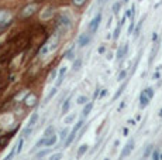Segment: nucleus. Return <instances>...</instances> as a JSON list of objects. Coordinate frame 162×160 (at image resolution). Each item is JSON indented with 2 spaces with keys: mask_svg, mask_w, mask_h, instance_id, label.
I'll return each mask as SVG.
<instances>
[{
  "mask_svg": "<svg viewBox=\"0 0 162 160\" xmlns=\"http://www.w3.org/2000/svg\"><path fill=\"white\" fill-rule=\"evenodd\" d=\"M51 10H52V7L45 9V13H42V14H41V17H42V19H49V17L52 16V11H51Z\"/></svg>",
  "mask_w": 162,
  "mask_h": 160,
  "instance_id": "18",
  "label": "nucleus"
},
{
  "mask_svg": "<svg viewBox=\"0 0 162 160\" xmlns=\"http://www.w3.org/2000/svg\"><path fill=\"white\" fill-rule=\"evenodd\" d=\"M125 78V71H121L120 74H119V81H123Z\"/></svg>",
  "mask_w": 162,
  "mask_h": 160,
  "instance_id": "40",
  "label": "nucleus"
},
{
  "mask_svg": "<svg viewBox=\"0 0 162 160\" xmlns=\"http://www.w3.org/2000/svg\"><path fill=\"white\" fill-rule=\"evenodd\" d=\"M157 39H158V36H157V33H154V34H152V41H155Z\"/></svg>",
  "mask_w": 162,
  "mask_h": 160,
  "instance_id": "45",
  "label": "nucleus"
},
{
  "mask_svg": "<svg viewBox=\"0 0 162 160\" xmlns=\"http://www.w3.org/2000/svg\"><path fill=\"white\" fill-rule=\"evenodd\" d=\"M104 160H110V159H104Z\"/></svg>",
  "mask_w": 162,
  "mask_h": 160,
  "instance_id": "49",
  "label": "nucleus"
},
{
  "mask_svg": "<svg viewBox=\"0 0 162 160\" xmlns=\"http://www.w3.org/2000/svg\"><path fill=\"white\" fill-rule=\"evenodd\" d=\"M89 41H90V34H89V33L82 34L81 37H79V47H85V45H87Z\"/></svg>",
  "mask_w": 162,
  "mask_h": 160,
  "instance_id": "8",
  "label": "nucleus"
},
{
  "mask_svg": "<svg viewBox=\"0 0 162 160\" xmlns=\"http://www.w3.org/2000/svg\"><path fill=\"white\" fill-rule=\"evenodd\" d=\"M127 45H128V44H124V45H121V47L119 48V51H117V58H119V61L123 60V57L125 55V52H127Z\"/></svg>",
  "mask_w": 162,
  "mask_h": 160,
  "instance_id": "10",
  "label": "nucleus"
},
{
  "mask_svg": "<svg viewBox=\"0 0 162 160\" xmlns=\"http://www.w3.org/2000/svg\"><path fill=\"white\" fill-rule=\"evenodd\" d=\"M55 94H56V88H52V89H51V92H49V94L47 95V98H45V104H47L48 101H51V99H52V96H55Z\"/></svg>",
  "mask_w": 162,
  "mask_h": 160,
  "instance_id": "21",
  "label": "nucleus"
},
{
  "mask_svg": "<svg viewBox=\"0 0 162 160\" xmlns=\"http://www.w3.org/2000/svg\"><path fill=\"white\" fill-rule=\"evenodd\" d=\"M81 65H82V60H81V58H78V60L73 62V70H75V71H78V70L81 68Z\"/></svg>",
  "mask_w": 162,
  "mask_h": 160,
  "instance_id": "26",
  "label": "nucleus"
},
{
  "mask_svg": "<svg viewBox=\"0 0 162 160\" xmlns=\"http://www.w3.org/2000/svg\"><path fill=\"white\" fill-rule=\"evenodd\" d=\"M73 119H75V114H73V115H71V116H68V118H65V123H71Z\"/></svg>",
  "mask_w": 162,
  "mask_h": 160,
  "instance_id": "38",
  "label": "nucleus"
},
{
  "mask_svg": "<svg viewBox=\"0 0 162 160\" xmlns=\"http://www.w3.org/2000/svg\"><path fill=\"white\" fill-rule=\"evenodd\" d=\"M37 120H38V114L35 112V114H33V115H31V118H30V122H28V127H33V126L37 123Z\"/></svg>",
  "mask_w": 162,
  "mask_h": 160,
  "instance_id": "14",
  "label": "nucleus"
},
{
  "mask_svg": "<svg viewBox=\"0 0 162 160\" xmlns=\"http://www.w3.org/2000/svg\"><path fill=\"white\" fill-rule=\"evenodd\" d=\"M44 137H45V136H44ZM55 143H56V136H55L54 133L49 135V136H47V137L44 139V146H48V147H49V146H54Z\"/></svg>",
  "mask_w": 162,
  "mask_h": 160,
  "instance_id": "6",
  "label": "nucleus"
},
{
  "mask_svg": "<svg viewBox=\"0 0 162 160\" xmlns=\"http://www.w3.org/2000/svg\"><path fill=\"white\" fill-rule=\"evenodd\" d=\"M10 20V13L6 10H0V26H3L4 23H9Z\"/></svg>",
  "mask_w": 162,
  "mask_h": 160,
  "instance_id": "7",
  "label": "nucleus"
},
{
  "mask_svg": "<svg viewBox=\"0 0 162 160\" xmlns=\"http://www.w3.org/2000/svg\"><path fill=\"white\" fill-rule=\"evenodd\" d=\"M132 31H134V21H131V24L128 27V34H132Z\"/></svg>",
  "mask_w": 162,
  "mask_h": 160,
  "instance_id": "39",
  "label": "nucleus"
},
{
  "mask_svg": "<svg viewBox=\"0 0 162 160\" xmlns=\"http://www.w3.org/2000/svg\"><path fill=\"white\" fill-rule=\"evenodd\" d=\"M10 137H11L10 135H4V136H1V137H0V149H3V147L9 143Z\"/></svg>",
  "mask_w": 162,
  "mask_h": 160,
  "instance_id": "12",
  "label": "nucleus"
},
{
  "mask_svg": "<svg viewBox=\"0 0 162 160\" xmlns=\"http://www.w3.org/2000/svg\"><path fill=\"white\" fill-rule=\"evenodd\" d=\"M72 3H73L76 7H81V6H83V4L86 3V0H72Z\"/></svg>",
  "mask_w": 162,
  "mask_h": 160,
  "instance_id": "29",
  "label": "nucleus"
},
{
  "mask_svg": "<svg viewBox=\"0 0 162 160\" xmlns=\"http://www.w3.org/2000/svg\"><path fill=\"white\" fill-rule=\"evenodd\" d=\"M125 85H127V82H124V84H123L121 86H120V89H119V91L116 92V95L113 96V99H117V98H119V96L121 95V94H123V91H124V88H125Z\"/></svg>",
  "mask_w": 162,
  "mask_h": 160,
  "instance_id": "23",
  "label": "nucleus"
},
{
  "mask_svg": "<svg viewBox=\"0 0 162 160\" xmlns=\"http://www.w3.org/2000/svg\"><path fill=\"white\" fill-rule=\"evenodd\" d=\"M92 108H93V104L92 102H89V104H86V106L83 108V116H87L89 114H90V111H92Z\"/></svg>",
  "mask_w": 162,
  "mask_h": 160,
  "instance_id": "15",
  "label": "nucleus"
},
{
  "mask_svg": "<svg viewBox=\"0 0 162 160\" xmlns=\"http://www.w3.org/2000/svg\"><path fill=\"white\" fill-rule=\"evenodd\" d=\"M65 74H66V67H62L61 71H59V77H58V80H56V85H61V84H62V80H64Z\"/></svg>",
  "mask_w": 162,
  "mask_h": 160,
  "instance_id": "11",
  "label": "nucleus"
},
{
  "mask_svg": "<svg viewBox=\"0 0 162 160\" xmlns=\"http://www.w3.org/2000/svg\"><path fill=\"white\" fill-rule=\"evenodd\" d=\"M134 11H135V7L132 6V7H131L130 10H127V14H125L127 17H130V19H131V21H134V14H135Z\"/></svg>",
  "mask_w": 162,
  "mask_h": 160,
  "instance_id": "20",
  "label": "nucleus"
},
{
  "mask_svg": "<svg viewBox=\"0 0 162 160\" xmlns=\"http://www.w3.org/2000/svg\"><path fill=\"white\" fill-rule=\"evenodd\" d=\"M152 157H154V160H159V155H158V152H157V150L154 152V155H152Z\"/></svg>",
  "mask_w": 162,
  "mask_h": 160,
  "instance_id": "41",
  "label": "nucleus"
},
{
  "mask_svg": "<svg viewBox=\"0 0 162 160\" xmlns=\"http://www.w3.org/2000/svg\"><path fill=\"white\" fill-rule=\"evenodd\" d=\"M14 155H16V149H13V150H11V152H10V153H9L7 156H6V159H4V160H11Z\"/></svg>",
  "mask_w": 162,
  "mask_h": 160,
  "instance_id": "35",
  "label": "nucleus"
},
{
  "mask_svg": "<svg viewBox=\"0 0 162 160\" xmlns=\"http://www.w3.org/2000/svg\"><path fill=\"white\" fill-rule=\"evenodd\" d=\"M52 133H54V127H52V126H49V127H48V129L45 130V133H44V136L47 137V136H49V135H52Z\"/></svg>",
  "mask_w": 162,
  "mask_h": 160,
  "instance_id": "32",
  "label": "nucleus"
},
{
  "mask_svg": "<svg viewBox=\"0 0 162 160\" xmlns=\"http://www.w3.org/2000/svg\"><path fill=\"white\" fill-rule=\"evenodd\" d=\"M120 9H121V3H120V1L114 3V6H113V13H114V14H119V13H120Z\"/></svg>",
  "mask_w": 162,
  "mask_h": 160,
  "instance_id": "22",
  "label": "nucleus"
},
{
  "mask_svg": "<svg viewBox=\"0 0 162 160\" xmlns=\"http://www.w3.org/2000/svg\"><path fill=\"white\" fill-rule=\"evenodd\" d=\"M104 1H106V0H99V3H100V4H103Z\"/></svg>",
  "mask_w": 162,
  "mask_h": 160,
  "instance_id": "46",
  "label": "nucleus"
},
{
  "mask_svg": "<svg viewBox=\"0 0 162 160\" xmlns=\"http://www.w3.org/2000/svg\"><path fill=\"white\" fill-rule=\"evenodd\" d=\"M159 116H162V109H161V111H159Z\"/></svg>",
  "mask_w": 162,
  "mask_h": 160,
  "instance_id": "47",
  "label": "nucleus"
},
{
  "mask_svg": "<svg viewBox=\"0 0 162 160\" xmlns=\"http://www.w3.org/2000/svg\"><path fill=\"white\" fill-rule=\"evenodd\" d=\"M66 137H68V129L64 127V129L61 130V139L64 140V139H66Z\"/></svg>",
  "mask_w": 162,
  "mask_h": 160,
  "instance_id": "30",
  "label": "nucleus"
},
{
  "mask_svg": "<svg viewBox=\"0 0 162 160\" xmlns=\"http://www.w3.org/2000/svg\"><path fill=\"white\" fill-rule=\"evenodd\" d=\"M31 130H33V127H28V126H27V127L23 130V137H28V135L31 133Z\"/></svg>",
  "mask_w": 162,
  "mask_h": 160,
  "instance_id": "28",
  "label": "nucleus"
},
{
  "mask_svg": "<svg viewBox=\"0 0 162 160\" xmlns=\"http://www.w3.org/2000/svg\"><path fill=\"white\" fill-rule=\"evenodd\" d=\"M23 143H24V139H20V140L17 142V145H16V155H18V153L21 152V149H23Z\"/></svg>",
  "mask_w": 162,
  "mask_h": 160,
  "instance_id": "19",
  "label": "nucleus"
},
{
  "mask_svg": "<svg viewBox=\"0 0 162 160\" xmlns=\"http://www.w3.org/2000/svg\"><path fill=\"white\" fill-rule=\"evenodd\" d=\"M48 153H49V150H48V149H47V150H42V152H40V153L37 155V159H42V157H44L45 155H48Z\"/></svg>",
  "mask_w": 162,
  "mask_h": 160,
  "instance_id": "33",
  "label": "nucleus"
},
{
  "mask_svg": "<svg viewBox=\"0 0 162 160\" xmlns=\"http://www.w3.org/2000/svg\"><path fill=\"white\" fill-rule=\"evenodd\" d=\"M61 159H62V155H61V153H56V155H54L49 160H61Z\"/></svg>",
  "mask_w": 162,
  "mask_h": 160,
  "instance_id": "37",
  "label": "nucleus"
},
{
  "mask_svg": "<svg viewBox=\"0 0 162 160\" xmlns=\"http://www.w3.org/2000/svg\"><path fill=\"white\" fill-rule=\"evenodd\" d=\"M65 58H68V60H72V58H73V50H69V51L65 54Z\"/></svg>",
  "mask_w": 162,
  "mask_h": 160,
  "instance_id": "34",
  "label": "nucleus"
},
{
  "mask_svg": "<svg viewBox=\"0 0 162 160\" xmlns=\"http://www.w3.org/2000/svg\"><path fill=\"white\" fill-rule=\"evenodd\" d=\"M71 20L66 17V16H59L58 17V27H59V31L61 33H65L71 29Z\"/></svg>",
  "mask_w": 162,
  "mask_h": 160,
  "instance_id": "1",
  "label": "nucleus"
},
{
  "mask_svg": "<svg viewBox=\"0 0 162 160\" xmlns=\"http://www.w3.org/2000/svg\"><path fill=\"white\" fill-rule=\"evenodd\" d=\"M76 133H78V132H75V130H72V132H71V135H69V136L66 137V142H65V146H69V145H71V143L73 142V139H75V136H76Z\"/></svg>",
  "mask_w": 162,
  "mask_h": 160,
  "instance_id": "13",
  "label": "nucleus"
},
{
  "mask_svg": "<svg viewBox=\"0 0 162 160\" xmlns=\"http://www.w3.org/2000/svg\"><path fill=\"white\" fill-rule=\"evenodd\" d=\"M134 149V139H131V140H128L127 142V145L124 146V149H123L121 155H120V160L124 159V157H127L130 153H131V150Z\"/></svg>",
  "mask_w": 162,
  "mask_h": 160,
  "instance_id": "3",
  "label": "nucleus"
},
{
  "mask_svg": "<svg viewBox=\"0 0 162 160\" xmlns=\"http://www.w3.org/2000/svg\"><path fill=\"white\" fill-rule=\"evenodd\" d=\"M69 106H71V99L68 98V99L64 102V105H62V114H66V112L69 111Z\"/></svg>",
  "mask_w": 162,
  "mask_h": 160,
  "instance_id": "16",
  "label": "nucleus"
},
{
  "mask_svg": "<svg viewBox=\"0 0 162 160\" xmlns=\"http://www.w3.org/2000/svg\"><path fill=\"white\" fill-rule=\"evenodd\" d=\"M55 75H56V71H52V72H51V75H49V78H51V80H54V78H55Z\"/></svg>",
  "mask_w": 162,
  "mask_h": 160,
  "instance_id": "42",
  "label": "nucleus"
},
{
  "mask_svg": "<svg viewBox=\"0 0 162 160\" xmlns=\"http://www.w3.org/2000/svg\"><path fill=\"white\" fill-rule=\"evenodd\" d=\"M161 159H162V155H161Z\"/></svg>",
  "mask_w": 162,
  "mask_h": 160,
  "instance_id": "50",
  "label": "nucleus"
},
{
  "mask_svg": "<svg viewBox=\"0 0 162 160\" xmlns=\"http://www.w3.org/2000/svg\"><path fill=\"white\" fill-rule=\"evenodd\" d=\"M87 147H89L87 145H82L81 147H79V150H78V157H82V156L87 152Z\"/></svg>",
  "mask_w": 162,
  "mask_h": 160,
  "instance_id": "17",
  "label": "nucleus"
},
{
  "mask_svg": "<svg viewBox=\"0 0 162 160\" xmlns=\"http://www.w3.org/2000/svg\"><path fill=\"white\" fill-rule=\"evenodd\" d=\"M148 104H150V98H148V96L144 94V91H142L141 95H140V106H141V108H145Z\"/></svg>",
  "mask_w": 162,
  "mask_h": 160,
  "instance_id": "9",
  "label": "nucleus"
},
{
  "mask_svg": "<svg viewBox=\"0 0 162 160\" xmlns=\"http://www.w3.org/2000/svg\"><path fill=\"white\" fill-rule=\"evenodd\" d=\"M120 30H121V26L119 24V26L116 27V30H114V34H113V39H114V40L119 39V36H120Z\"/></svg>",
  "mask_w": 162,
  "mask_h": 160,
  "instance_id": "27",
  "label": "nucleus"
},
{
  "mask_svg": "<svg viewBox=\"0 0 162 160\" xmlns=\"http://www.w3.org/2000/svg\"><path fill=\"white\" fill-rule=\"evenodd\" d=\"M151 150H152V146H151V145H148V146H147V149H145V153H144V157H147V156H148V155L151 153Z\"/></svg>",
  "mask_w": 162,
  "mask_h": 160,
  "instance_id": "36",
  "label": "nucleus"
},
{
  "mask_svg": "<svg viewBox=\"0 0 162 160\" xmlns=\"http://www.w3.org/2000/svg\"><path fill=\"white\" fill-rule=\"evenodd\" d=\"M100 20H102V14L99 13V14H97V16H96V17H94V19L89 23V31H90V33H94V31L99 29Z\"/></svg>",
  "mask_w": 162,
  "mask_h": 160,
  "instance_id": "4",
  "label": "nucleus"
},
{
  "mask_svg": "<svg viewBox=\"0 0 162 160\" xmlns=\"http://www.w3.org/2000/svg\"><path fill=\"white\" fill-rule=\"evenodd\" d=\"M99 94H100V89H96V92H94V98H97Z\"/></svg>",
  "mask_w": 162,
  "mask_h": 160,
  "instance_id": "44",
  "label": "nucleus"
},
{
  "mask_svg": "<svg viewBox=\"0 0 162 160\" xmlns=\"http://www.w3.org/2000/svg\"><path fill=\"white\" fill-rule=\"evenodd\" d=\"M106 94H107V91H106V89H102V92H100L99 95H100V96H104Z\"/></svg>",
  "mask_w": 162,
  "mask_h": 160,
  "instance_id": "43",
  "label": "nucleus"
},
{
  "mask_svg": "<svg viewBox=\"0 0 162 160\" xmlns=\"http://www.w3.org/2000/svg\"><path fill=\"white\" fill-rule=\"evenodd\" d=\"M48 52H49L48 44H44V45L41 47V50H40V55H45V54H48Z\"/></svg>",
  "mask_w": 162,
  "mask_h": 160,
  "instance_id": "24",
  "label": "nucleus"
},
{
  "mask_svg": "<svg viewBox=\"0 0 162 160\" xmlns=\"http://www.w3.org/2000/svg\"><path fill=\"white\" fill-rule=\"evenodd\" d=\"M144 94H145V95H147L150 99H151V98L154 96V89H152V88H147V89L144 91Z\"/></svg>",
  "mask_w": 162,
  "mask_h": 160,
  "instance_id": "25",
  "label": "nucleus"
},
{
  "mask_svg": "<svg viewBox=\"0 0 162 160\" xmlns=\"http://www.w3.org/2000/svg\"><path fill=\"white\" fill-rule=\"evenodd\" d=\"M37 9H38V4L37 3H31V4L26 6L23 9V11H21V17H30V16H33L37 11Z\"/></svg>",
  "mask_w": 162,
  "mask_h": 160,
  "instance_id": "2",
  "label": "nucleus"
},
{
  "mask_svg": "<svg viewBox=\"0 0 162 160\" xmlns=\"http://www.w3.org/2000/svg\"><path fill=\"white\" fill-rule=\"evenodd\" d=\"M38 160H42V159H38Z\"/></svg>",
  "mask_w": 162,
  "mask_h": 160,
  "instance_id": "51",
  "label": "nucleus"
},
{
  "mask_svg": "<svg viewBox=\"0 0 162 160\" xmlns=\"http://www.w3.org/2000/svg\"><path fill=\"white\" fill-rule=\"evenodd\" d=\"M35 102H37V96H35L34 94H28V95L26 96V99H24L26 106H34Z\"/></svg>",
  "mask_w": 162,
  "mask_h": 160,
  "instance_id": "5",
  "label": "nucleus"
},
{
  "mask_svg": "<svg viewBox=\"0 0 162 160\" xmlns=\"http://www.w3.org/2000/svg\"><path fill=\"white\" fill-rule=\"evenodd\" d=\"M124 1H125V3H127V1H128V0H124Z\"/></svg>",
  "mask_w": 162,
  "mask_h": 160,
  "instance_id": "48",
  "label": "nucleus"
},
{
  "mask_svg": "<svg viewBox=\"0 0 162 160\" xmlns=\"http://www.w3.org/2000/svg\"><path fill=\"white\" fill-rule=\"evenodd\" d=\"M86 102H87V96H85V95H82V96H79V98H78V104H86Z\"/></svg>",
  "mask_w": 162,
  "mask_h": 160,
  "instance_id": "31",
  "label": "nucleus"
}]
</instances>
